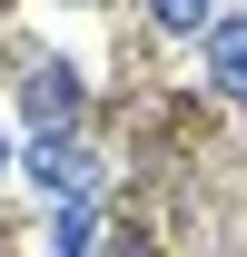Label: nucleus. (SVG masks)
I'll return each instance as SVG.
<instances>
[{"label": "nucleus", "mask_w": 247, "mask_h": 257, "mask_svg": "<svg viewBox=\"0 0 247 257\" xmlns=\"http://www.w3.org/2000/svg\"><path fill=\"white\" fill-rule=\"evenodd\" d=\"M208 89L217 99H247V10H227V20H208Z\"/></svg>", "instance_id": "obj_3"}, {"label": "nucleus", "mask_w": 247, "mask_h": 257, "mask_svg": "<svg viewBox=\"0 0 247 257\" xmlns=\"http://www.w3.org/2000/svg\"><path fill=\"white\" fill-rule=\"evenodd\" d=\"M30 188H40V198H99V159H89V149H69L60 128H40V149H30Z\"/></svg>", "instance_id": "obj_1"}, {"label": "nucleus", "mask_w": 247, "mask_h": 257, "mask_svg": "<svg viewBox=\"0 0 247 257\" xmlns=\"http://www.w3.org/2000/svg\"><path fill=\"white\" fill-rule=\"evenodd\" d=\"M20 119L30 128H69L79 119V69L69 60H30L20 69Z\"/></svg>", "instance_id": "obj_2"}, {"label": "nucleus", "mask_w": 247, "mask_h": 257, "mask_svg": "<svg viewBox=\"0 0 247 257\" xmlns=\"http://www.w3.org/2000/svg\"><path fill=\"white\" fill-rule=\"evenodd\" d=\"M139 10H149V20H158L168 40H198V30L217 20V0H139Z\"/></svg>", "instance_id": "obj_4"}, {"label": "nucleus", "mask_w": 247, "mask_h": 257, "mask_svg": "<svg viewBox=\"0 0 247 257\" xmlns=\"http://www.w3.org/2000/svg\"><path fill=\"white\" fill-rule=\"evenodd\" d=\"M0 188H10V149H0Z\"/></svg>", "instance_id": "obj_5"}]
</instances>
